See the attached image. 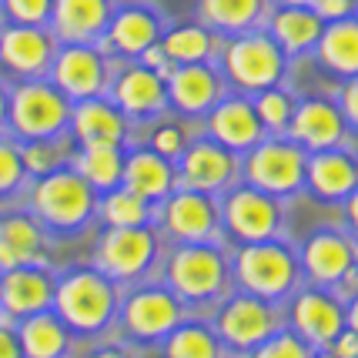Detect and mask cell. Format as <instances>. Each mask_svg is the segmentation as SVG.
<instances>
[{"mask_svg": "<svg viewBox=\"0 0 358 358\" xmlns=\"http://www.w3.org/2000/svg\"><path fill=\"white\" fill-rule=\"evenodd\" d=\"M20 144V157L27 178H41L47 171H57L64 164H71V134H57V138H41V141H17Z\"/></svg>", "mask_w": 358, "mask_h": 358, "instance_id": "37", "label": "cell"}, {"mask_svg": "<svg viewBox=\"0 0 358 358\" xmlns=\"http://www.w3.org/2000/svg\"><path fill=\"white\" fill-rule=\"evenodd\" d=\"M345 328H352L358 335V292L352 298H345Z\"/></svg>", "mask_w": 358, "mask_h": 358, "instance_id": "49", "label": "cell"}, {"mask_svg": "<svg viewBox=\"0 0 358 358\" xmlns=\"http://www.w3.org/2000/svg\"><path fill=\"white\" fill-rule=\"evenodd\" d=\"M168 104L185 117H201L224 97V80L208 61L201 64H174L164 78Z\"/></svg>", "mask_w": 358, "mask_h": 358, "instance_id": "19", "label": "cell"}, {"mask_svg": "<svg viewBox=\"0 0 358 358\" xmlns=\"http://www.w3.org/2000/svg\"><path fill=\"white\" fill-rule=\"evenodd\" d=\"M117 325L131 342L151 345L187 318V305L168 285H141L117 301Z\"/></svg>", "mask_w": 358, "mask_h": 358, "instance_id": "9", "label": "cell"}, {"mask_svg": "<svg viewBox=\"0 0 358 358\" xmlns=\"http://www.w3.org/2000/svg\"><path fill=\"white\" fill-rule=\"evenodd\" d=\"M221 231L238 245L278 238L281 231V198H271L251 185L228 187L221 194Z\"/></svg>", "mask_w": 358, "mask_h": 358, "instance_id": "12", "label": "cell"}, {"mask_svg": "<svg viewBox=\"0 0 358 358\" xmlns=\"http://www.w3.org/2000/svg\"><path fill=\"white\" fill-rule=\"evenodd\" d=\"M288 301V328L295 331L301 342L322 352L338 338L345 328V301L331 288L322 285H308V288H295Z\"/></svg>", "mask_w": 358, "mask_h": 358, "instance_id": "13", "label": "cell"}, {"mask_svg": "<svg viewBox=\"0 0 358 358\" xmlns=\"http://www.w3.org/2000/svg\"><path fill=\"white\" fill-rule=\"evenodd\" d=\"M312 10L328 24V20H342V17H352L358 10V0H315Z\"/></svg>", "mask_w": 358, "mask_h": 358, "instance_id": "44", "label": "cell"}, {"mask_svg": "<svg viewBox=\"0 0 358 358\" xmlns=\"http://www.w3.org/2000/svg\"><path fill=\"white\" fill-rule=\"evenodd\" d=\"M161 47L171 64H201L215 57L218 47V34L208 31L204 24H191V27H174V31L161 34Z\"/></svg>", "mask_w": 358, "mask_h": 358, "instance_id": "36", "label": "cell"}, {"mask_svg": "<svg viewBox=\"0 0 358 358\" xmlns=\"http://www.w3.org/2000/svg\"><path fill=\"white\" fill-rule=\"evenodd\" d=\"M355 268H358V245H355Z\"/></svg>", "mask_w": 358, "mask_h": 358, "instance_id": "53", "label": "cell"}, {"mask_svg": "<svg viewBox=\"0 0 358 358\" xmlns=\"http://www.w3.org/2000/svg\"><path fill=\"white\" fill-rule=\"evenodd\" d=\"M155 204H148L127 187H110L97 194V218L108 228H138V224H155Z\"/></svg>", "mask_w": 358, "mask_h": 358, "instance_id": "35", "label": "cell"}, {"mask_svg": "<svg viewBox=\"0 0 358 358\" xmlns=\"http://www.w3.org/2000/svg\"><path fill=\"white\" fill-rule=\"evenodd\" d=\"M50 84L67 101L101 97L110 87L108 54L97 44H57V54L50 61Z\"/></svg>", "mask_w": 358, "mask_h": 358, "instance_id": "14", "label": "cell"}, {"mask_svg": "<svg viewBox=\"0 0 358 358\" xmlns=\"http://www.w3.org/2000/svg\"><path fill=\"white\" fill-rule=\"evenodd\" d=\"M358 185V161L342 148H325V151H312L305 161V181L308 194L318 201H345L348 191Z\"/></svg>", "mask_w": 358, "mask_h": 358, "instance_id": "25", "label": "cell"}, {"mask_svg": "<svg viewBox=\"0 0 358 358\" xmlns=\"http://www.w3.org/2000/svg\"><path fill=\"white\" fill-rule=\"evenodd\" d=\"M161 348H164V358H228V348L221 345L215 328L191 318L168 331L161 338Z\"/></svg>", "mask_w": 358, "mask_h": 358, "instance_id": "34", "label": "cell"}, {"mask_svg": "<svg viewBox=\"0 0 358 358\" xmlns=\"http://www.w3.org/2000/svg\"><path fill=\"white\" fill-rule=\"evenodd\" d=\"M110 101L127 114V121H144V117H155L168 108V87H164V78L144 67V64H134V67H124L117 80L110 84Z\"/></svg>", "mask_w": 358, "mask_h": 358, "instance_id": "26", "label": "cell"}, {"mask_svg": "<svg viewBox=\"0 0 358 358\" xmlns=\"http://www.w3.org/2000/svg\"><path fill=\"white\" fill-rule=\"evenodd\" d=\"M208 138L224 144L234 155H245L248 148H255L258 141L265 138L268 131L262 127L251 97H221L215 108L208 110Z\"/></svg>", "mask_w": 358, "mask_h": 358, "instance_id": "23", "label": "cell"}, {"mask_svg": "<svg viewBox=\"0 0 358 358\" xmlns=\"http://www.w3.org/2000/svg\"><path fill=\"white\" fill-rule=\"evenodd\" d=\"M151 151H157V155L168 157V161H178L181 151H185V131L178 124L157 127L155 134H151Z\"/></svg>", "mask_w": 358, "mask_h": 358, "instance_id": "42", "label": "cell"}, {"mask_svg": "<svg viewBox=\"0 0 358 358\" xmlns=\"http://www.w3.org/2000/svg\"><path fill=\"white\" fill-rule=\"evenodd\" d=\"M121 187L134 191L138 198L148 204H161L174 187H178V174H174V161L161 157L151 148H138L124 155V171H121Z\"/></svg>", "mask_w": 358, "mask_h": 358, "instance_id": "28", "label": "cell"}, {"mask_svg": "<svg viewBox=\"0 0 358 358\" xmlns=\"http://www.w3.org/2000/svg\"><path fill=\"white\" fill-rule=\"evenodd\" d=\"M164 285L185 305L221 301L231 285V255L218 241L174 245L168 262H164Z\"/></svg>", "mask_w": 358, "mask_h": 358, "instance_id": "3", "label": "cell"}, {"mask_svg": "<svg viewBox=\"0 0 358 358\" xmlns=\"http://www.w3.org/2000/svg\"><path fill=\"white\" fill-rule=\"evenodd\" d=\"M285 134L312 155V151H325V148H342L348 124H345L335 101L308 97V101H295V110H292V121L285 127Z\"/></svg>", "mask_w": 358, "mask_h": 358, "instance_id": "18", "label": "cell"}, {"mask_svg": "<svg viewBox=\"0 0 358 358\" xmlns=\"http://www.w3.org/2000/svg\"><path fill=\"white\" fill-rule=\"evenodd\" d=\"M328 352H331L335 358H358V335L352 331V328H342L338 338L328 345Z\"/></svg>", "mask_w": 358, "mask_h": 358, "instance_id": "46", "label": "cell"}, {"mask_svg": "<svg viewBox=\"0 0 358 358\" xmlns=\"http://www.w3.org/2000/svg\"><path fill=\"white\" fill-rule=\"evenodd\" d=\"M355 238L345 228H318L305 238V245L298 251V265L301 278L322 288H335L342 278L355 271Z\"/></svg>", "mask_w": 358, "mask_h": 358, "instance_id": "16", "label": "cell"}, {"mask_svg": "<svg viewBox=\"0 0 358 358\" xmlns=\"http://www.w3.org/2000/svg\"><path fill=\"white\" fill-rule=\"evenodd\" d=\"M335 104H338V110H342L345 124L352 127V131H358V78H348V80H345Z\"/></svg>", "mask_w": 358, "mask_h": 358, "instance_id": "43", "label": "cell"}, {"mask_svg": "<svg viewBox=\"0 0 358 358\" xmlns=\"http://www.w3.org/2000/svg\"><path fill=\"white\" fill-rule=\"evenodd\" d=\"M27 211L47 231H80L97 218V191L71 164L34 178L27 191Z\"/></svg>", "mask_w": 358, "mask_h": 358, "instance_id": "2", "label": "cell"}, {"mask_svg": "<svg viewBox=\"0 0 358 358\" xmlns=\"http://www.w3.org/2000/svg\"><path fill=\"white\" fill-rule=\"evenodd\" d=\"M47 265V228L31 211H0V271Z\"/></svg>", "mask_w": 358, "mask_h": 358, "instance_id": "24", "label": "cell"}, {"mask_svg": "<svg viewBox=\"0 0 358 358\" xmlns=\"http://www.w3.org/2000/svg\"><path fill=\"white\" fill-rule=\"evenodd\" d=\"M71 168H74L97 194H104V191L121 185L124 148H114V144H84V148H78V151L71 155Z\"/></svg>", "mask_w": 358, "mask_h": 358, "instance_id": "33", "label": "cell"}, {"mask_svg": "<svg viewBox=\"0 0 358 358\" xmlns=\"http://www.w3.org/2000/svg\"><path fill=\"white\" fill-rule=\"evenodd\" d=\"M251 104H255V114H258V121H262V127H265L268 134H285V127L292 121V110H295V101L281 87L258 91L251 97Z\"/></svg>", "mask_w": 358, "mask_h": 358, "instance_id": "38", "label": "cell"}, {"mask_svg": "<svg viewBox=\"0 0 358 358\" xmlns=\"http://www.w3.org/2000/svg\"><path fill=\"white\" fill-rule=\"evenodd\" d=\"M245 155H248L241 161L245 185L258 187L271 198H288V194L301 191L308 151L301 144H295L288 134H265Z\"/></svg>", "mask_w": 358, "mask_h": 358, "instance_id": "6", "label": "cell"}, {"mask_svg": "<svg viewBox=\"0 0 358 358\" xmlns=\"http://www.w3.org/2000/svg\"><path fill=\"white\" fill-rule=\"evenodd\" d=\"M14 331L24 358H67V352H71V331L54 308L17 318Z\"/></svg>", "mask_w": 358, "mask_h": 358, "instance_id": "30", "label": "cell"}, {"mask_svg": "<svg viewBox=\"0 0 358 358\" xmlns=\"http://www.w3.org/2000/svg\"><path fill=\"white\" fill-rule=\"evenodd\" d=\"M268 3L265 0H198V14L201 24L215 34H245L258 31V24L265 20Z\"/></svg>", "mask_w": 358, "mask_h": 358, "instance_id": "32", "label": "cell"}, {"mask_svg": "<svg viewBox=\"0 0 358 358\" xmlns=\"http://www.w3.org/2000/svg\"><path fill=\"white\" fill-rule=\"evenodd\" d=\"M312 358H335V355H331L328 348H322V352H312Z\"/></svg>", "mask_w": 358, "mask_h": 358, "instance_id": "52", "label": "cell"}, {"mask_svg": "<svg viewBox=\"0 0 358 358\" xmlns=\"http://www.w3.org/2000/svg\"><path fill=\"white\" fill-rule=\"evenodd\" d=\"M322 27H325V20L312 7H278L268 20V34L288 57H301V54L315 50Z\"/></svg>", "mask_w": 358, "mask_h": 358, "instance_id": "31", "label": "cell"}, {"mask_svg": "<svg viewBox=\"0 0 358 358\" xmlns=\"http://www.w3.org/2000/svg\"><path fill=\"white\" fill-rule=\"evenodd\" d=\"M57 37L50 27L37 24H7L0 27V67L14 78H44L57 54Z\"/></svg>", "mask_w": 358, "mask_h": 358, "instance_id": "17", "label": "cell"}, {"mask_svg": "<svg viewBox=\"0 0 358 358\" xmlns=\"http://www.w3.org/2000/svg\"><path fill=\"white\" fill-rule=\"evenodd\" d=\"M231 281L241 292L281 305L301 285L298 251L281 238L248 241L231 255Z\"/></svg>", "mask_w": 358, "mask_h": 358, "instance_id": "4", "label": "cell"}, {"mask_svg": "<svg viewBox=\"0 0 358 358\" xmlns=\"http://www.w3.org/2000/svg\"><path fill=\"white\" fill-rule=\"evenodd\" d=\"M161 231L174 245H191V241H218L221 238V204L215 194H204L194 187H174L161 201Z\"/></svg>", "mask_w": 358, "mask_h": 358, "instance_id": "11", "label": "cell"}, {"mask_svg": "<svg viewBox=\"0 0 358 358\" xmlns=\"http://www.w3.org/2000/svg\"><path fill=\"white\" fill-rule=\"evenodd\" d=\"M312 352L315 348H308L292 328H278L271 338H265L258 348H251L248 358H312Z\"/></svg>", "mask_w": 358, "mask_h": 358, "instance_id": "40", "label": "cell"}, {"mask_svg": "<svg viewBox=\"0 0 358 358\" xmlns=\"http://www.w3.org/2000/svg\"><path fill=\"white\" fill-rule=\"evenodd\" d=\"M27 185V168L20 157V144L10 134H0V201L17 198Z\"/></svg>", "mask_w": 358, "mask_h": 358, "instance_id": "39", "label": "cell"}, {"mask_svg": "<svg viewBox=\"0 0 358 358\" xmlns=\"http://www.w3.org/2000/svg\"><path fill=\"white\" fill-rule=\"evenodd\" d=\"M174 174H178V187H194V191L221 198L238 181L241 157L228 151L224 144H218V141L201 138L194 144H185V151L174 164Z\"/></svg>", "mask_w": 358, "mask_h": 358, "instance_id": "15", "label": "cell"}, {"mask_svg": "<svg viewBox=\"0 0 358 358\" xmlns=\"http://www.w3.org/2000/svg\"><path fill=\"white\" fill-rule=\"evenodd\" d=\"M345 221H348V228H345V231L358 241V185L352 187V191H348V198H345Z\"/></svg>", "mask_w": 358, "mask_h": 358, "instance_id": "47", "label": "cell"}, {"mask_svg": "<svg viewBox=\"0 0 358 358\" xmlns=\"http://www.w3.org/2000/svg\"><path fill=\"white\" fill-rule=\"evenodd\" d=\"M157 258V234L151 224L138 228H104L94 245V268L110 281H141Z\"/></svg>", "mask_w": 358, "mask_h": 358, "instance_id": "10", "label": "cell"}, {"mask_svg": "<svg viewBox=\"0 0 358 358\" xmlns=\"http://www.w3.org/2000/svg\"><path fill=\"white\" fill-rule=\"evenodd\" d=\"M164 20L151 7H121L110 14V24L104 37H97L94 44L104 54H121V57H141V50L161 41Z\"/></svg>", "mask_w": 358, "mask_h": 358, "instance_id": "22", "label": "cell"}, {"mask_svg": "<svg viewBox=\"0 0 358 358\" xmlns=\"http://www.w3.org/2000/svg\"><path fill=\"white\" fill-rule=\"evenodd\" d=\"M7 101H10V91H3V84H0V134L7 131Z\"/></svg>", "mask_w": 358, "mask_h": 358, "instance_id": "50", "label": "cell"}, {"mask_svg": "<svg viewBox=\"0 0 358 358\" xmlns=\"http://www.w3.org/2000/svg\"><path fill=\"white\" fill-rule=\"evenodd\" d=\"M67 134L74 144H114L124 148L127 141V114L114 101L101 97H84L71 104V121H67Z\"/></svg>", "mask_w": 358, "mask_h": 358, "instance_id": "21", "label": "cell"}, {"mask_svg": "<svg viewBox=\"0 0 358 358\" xmlns=\"http://www.w3.org/2000/svg\"><path fill=\"white\" fill-rule=\"evenodd\" d=\"M281 7H312L315 0H278Z\"/></svg>", "mask_w": 358, "mask_h": 358, "instance_id": "51", "label": "cell"}, {"mask_svg": "<svg viewBox=\"0 0 358 358\" xmlns=\"http://www.w3.org/2000/svg\"><path fill=\"white\" fill-rule=\"evenodd\" d=\"M224 74L238 91L258 94L265 87H278L288 67V54L275 44V37L265 31L234 34L221 50Z\"/></svg>", "mask_w": 358, "mask_h": 358, "instance_id": "7", "label": "cell"}, {"mask_svg": "<svg viewBox=\"0 0 358 358\" xmlns=\"http://www.w3.org/2000/svg\"><path fill=\"white\" fill-rule=\"evenodd\" d=\"M0 358H24L20 342H17V331H14V318L3 312H0Z\"/></svg>", "mask_w": 358, "mask_h": 358, "instance_id": "45", "label": "cell"}, {"mask_svg": "<svg viewBox=\"0 0 358 358\" xmlns=\"http://www.w3.org/2000/svg\"><path fill=\"white\" fill-rule=\"evenodd\" d=\"M87 358H134V352L124 348V345H101V348H94Z\"/></svg>", "mask_w": 358, "mask_h": 358, "instance_id": "48", "label": "cell"}, {"mask_svg": "<svg viewBox=\"0 0 358 358\" xmlns=\"http://www.w3.org/2000/svg\"><path fill=\"white\" fill-rule=\"evenodd\" d=\"M71 104L50 80L27 78L20 80L7 101V127L14 141H41L67 134Z\"/></svg>", "mask_w": 358, "mask_h": 358, "instance_id": "5", "label": "cell"}, {"mask_svg": "<svg viewBox=\"0 0 358 358\" xmlns=\"http://www.w3.org/2000/svg\"><path fill=\"white\" fill-rule=\"evenodd\" d=\"M315 57L335 78H358V14L328 20L315 44Z\"/></svg>", "mask_w": 358, "mask_h": 358, "instance_id": "29", "label": "cell"}, {"mask_svg": "<svg viewBox=\"0 0 358 358\" xmlns=\"http://www.w3.org/2000/svg\"><path fill=\"white\" fill-rule=\"evenodd\" d=\"M54 305V275L47 265H17L0 271V312L10 318L47 312Z\"/></svg>", "mask_w": 358, "mask_h": 358, "instance_id": "20", "label": "cell"}, {"mask_svg": "<svg viewBox=\"0 0 358 358\" xmlns=\"http://www.w3.org/2000/svg\"><path fill=\"white\" fill-rule=\"evenodd\" d=\"M110 0H54L50 31L61 44H94L110 24Z\"/></svg>", "mask_w": 358, "mask_h": 358, "instance_id": "27", "label": "cell"}, {"mask_svg": "<svg viewBox=\"0 0 358 358\" xmlns=\"http://www.w3.org/2000/svg\"><path fill=\"white\" fill-rule=\"evenodd\" d=\"M117 281H110L101 268L84 265L64 271L61 278H54V312L61 318L71 335H101L114 325L117 315Z\"/></svg>", "mask_w": 358, "mask_h": 358, "instance_id": "1", "label": "cell"}, {"mask_svg": "<svg viewBox=\"0 0 358 358\" xmlns=\"http://www.w3.org/2000/svg\"><path fill=\"white\" fill-rule=\"evenodd\" d=\"M211 328H215V335L228 352L248 355L251 348H258L265 338H271L285 325H281V312L275 301H265V298L238 288V292L221 298Z\"/></svg>", "mask_w": 358, "mask_h": 358, "instance_id": "8", "label": "cell"}, {"mask_svg": "<svg viewBox=\"0 0 358 358\" xmlns=\"http://www.w3.org/2000/svg\"><path fill=\"white\" fill-rule=\"evenodd\" d=\"M0 7H3L10 24H37V27H44L50 20L54 0H0Z\"/></svg>", "mask_w": 358, "mask_h": 358, "instance_id": "41", "label": "cell"}]
</instances>
